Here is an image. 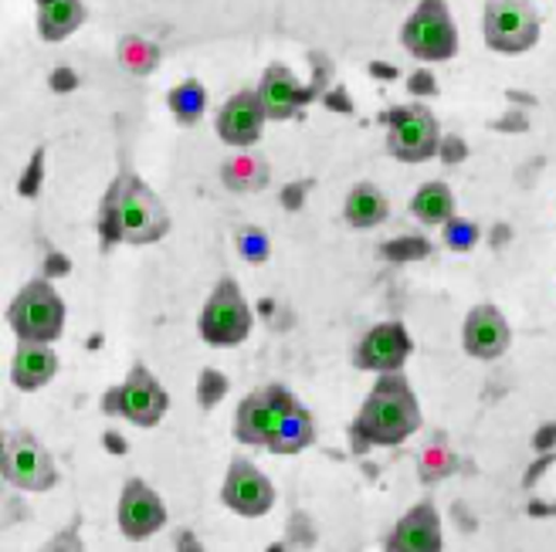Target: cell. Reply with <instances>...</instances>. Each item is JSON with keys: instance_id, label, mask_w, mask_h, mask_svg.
<instances>
[{"instance_id": "6da1fadb", "label": "cell", "mask_w": 556, "mask_h": 552, "mask_svg": "<svg viewBox=\"0 0 556 552\" xmlns=\"http://www.w3.org/2000/svg\"><path fill=\"white\" fill-rule=\"evenodd\" d=\"M96 231L105 247L156 244L170 234V210H166V204L156 197V190L143 177L123 167L113 177V183H109L105 197L99 204Z\"/></svg>"}, {"instance_id": "7a4b0ae2", "label": "cell", "mask_w": 556, "mask_h": 552, "mask_svg": "<svg viewBox=\"0 0 556 552\" xmlns=\"http://www.w3.org/2000/svg\"><path fill=\"white\" fill-rule=\"evenodd\" d=\"M421 431V403L404 373H380L364 407L350 424L353 451L364 454L370 448H397Z\"/></svg>"}, {"instance_id": "3957f363", "label": "cell", "mask_w": 556, "mask_h": 552, "mask_svg": "<svg viewBox=\"0 0 556 552\" xmlns=\"http://www.w3.org/2000/svg\"><path fill=\"white\" fill-rule=\"evenodd\" d=\"M65 298L48 279H31L8 306L11 333L27 343H59L65 333Z\"/></svg>"}, {"instance_id": "277c9868", "label": "cell", "mask_w": 556, "mask_h": 552, "mask_svg": "<svg viewBox=\"0 0 556 552\" xmlns=\"http://www.w3.org/2000/svg\"><path fill=\"white\" fill-rule=\"evenodd\" d=\"M401 44L410 59L425 65L452 62L458 54L462 38L448 0H421L401 27Z\"/></svg>"}, {"instance_id": "5b68a950", "label": "cell", "mask_w": 556, "mask_h": 552, "mask_svg": "<svg viewBox=\"0 0 556 552\" xmlns=\"http://www.w3.org/2000/svg\"><path fill=\"white\" fill-rule=\"evenodd\" d=\"M166 410H170V394L163 390V383L150 373V367L132 363L126 380L109 386L102 394V413L105 418H119L129 421L132 427H156Z\"/></svg>"}, {"instance_id": "8992f818", "label": "cell", "mask_w": 556, "mask_h": 552, "mask_svg": "<svg viewBox=\"0 0 556 552\" xmlns=\"http://www.w3.org/2000/svg\"><path fill=\"white\" fill-rule=\"evenodd\" d=\"M252 325H255V312L244 301L238 279H231V274L217 279L214 292L207 295L204 309L198 316V336L207 346L231 349V346H241L248 336H252Z\"/></svg>"}, {"instance_id": "52a82bcc", "label": "cell", "mask_w": 556, "mask_h": 552, "mask_svg": "<svg viewBox=\"0 0 556 552\" xmlns=\"http://www.w3.org/2000/svg\"><path fill=\"white\" fill-rule=\"evenodd\" d=\"M0 475L17 491H51L59 485V464L51 451L31 431H8L4 445H0Z\"/></svg>"}, {"instance_id": "ba28073f", "label": "cell", "mask_w": 556, "mask_h": 552, "mask_svg": "<svg viewBox=\"0 0 556 552\" xmlns=\"http://www.w3.org/2000/svg\"><path fill=\"white\" fill-rule=\"evenodd\" d=\"M543 21L533 0H485L482 38L495 54H526L536 48Z\"/></svg>"}, {"instance_id": "9c48e42d", "label": "cell", "mask_w": 556, "mask_h": 552, "mask_svg": "<svg viewBox=\"0 0 556 552\" xmlns=\"http://www.w3.org/2000/svg\"><path fill=\"white\" fill-rule=\"evenodd\" d=\"M387 153L401 163H428L441 153V126L425 105H397L383 116Z\"/></svg>"}, {"instance_id": "30bf717a", "label": "cell", "mask_w": 556, "mask_h": 552, "mask_svg": "<svg viewBox=\"0 0 556 552\" xmlns=\"http://www.w3.org/2000/svg\"><path fill=\"white\" fill-rule=\"evenodd\" d=\"M299 397L292 390H286L282 383H268L258 386V390L248 394L238 403L235 413V440L244 448H268V440L275 434V427L282 424V418L289 413V407Z\"/></svg>"}, {"instance_id": "8fae6325", "label": "cell", "mask_w": 556, "mask_h": 552, "mask_svg": "<svg viewBox=\"0 0 556 552\" xmlns=\"http://www.w3.org/2000/svg\"><path fill=\"white\" fill-rule=\"evenodd\" d=\"M414 352V339L404 322H377L359 336L353 349V367L364 373H401Z\"/></svg>"}, {"instance_id": "7c38bea8", "label": "cell", "mask_w": 556, "mask_h": 552, "mask_svg": "<svg viewBox=\"0 0 556 552\" xmlns=\"http://www.w3.org/2000/svg\"><path fill=\"white\" fill-rule=\"evenodd\" d=\"M220 502L241 518H262L275 505V485L258 464L248 458H231L225 485H220Z\"/></svg>"}, {"instance_id": "4fadbf2b", "label": "cell", "mask_w": 556, "mask_h": 552, "mask_svg": "<svg viewBox=\"0 0 556 552\" xmlns=\"http://www.w3.org/2000/svg\"><path fill=\"white\" fill-rule=\"evenodd\" d=\"M116 522L129 542H143L156 536L166 526V505L160 499V491L143 478H126L116 505Z\"/></svg>"}, {"instance_id": "5bb4252c", "label": "cell", "mask_w": 556, "mask_h": 552, "mask_svg": "<svg viewBox=\"0 0 556 552\" xmlns=\"http://www.w3.org/2000/svg\"><path fill=\"white\" fill-rule=\"evenodd\" d=\"M265 123H268V113H265V102H262L258 89L235 92L214 116L217 140L225 146H235V150L255 146L262 140V132H265Z\"/></svg>"}, {"instance_id": "9a60e30c", "label": "cell", "mask_w": 556, "mask_h": 552, "mask_svg": "<svg viewBox=\"0 0 556 552\" xmlns=\"http://www.w3.org/2000/svg\"><path fill=\"white\" fill-rule=\"evenodd\" d=\"M462 346H465V352L471 356V360L492 363V360H498V356L509 352L513 325L495 306H489V301H482V306H471L468 316H465V325H462Z\"/></svg>"}, {"instance_id": "2e32d148", "label": "cell", "mask_w": 556, "mask_h": 552, "mask_svg": "<svg viewBox=\"0 0 556 552\" xmlns=\"http://www.w3.org/2000/svg\"><path fill=\"white\" fill-rule=\"evenodd\" d=\"M258 95L265 102V113L271 123H286V119H295L302 105H309L316 99V89H305L302 81L282 65V62H271L265 72H262V81H258Z\"/></svg>"}, {"instance_id": "e0dca14e", "label": "cell", "mask_w": 556, "mask_h": 552, "mask_svg": "<svg viewBox=\"0 0 556 552\" xmlns=\"http://www.w3.org/2000/svg\"><path fill=\"white\" fill-rule=\"evenodd\" d=\"M387 552H441L444 549V529L434 502H417L383 542Z\"/></svg>"}, {"instance_id": "ac0fdd59", "label": "cell", "mask_w": 556, "mask_h": 552, "mask_svg": "<svg viewBox=\"0 0 556 552\" xmlns=\"http://www.w3.org/2000/svg\"><path fill=\"white\" fill-rule=\"evenodd\" d=\"M59 352L51 349V343H27L17 339L14 360H11V383L21 394H35L41 386H48L59 376Z\"/></svg>"}, {"instance_id": "d6986e66", "label": "cell", "mask_w": 556, "mask_h": 552, "mask_svg": "<svg viewBox=\"0 0 556 552\" xmlns=\"http://www.w3.org/2000/svg\"><path fill=\"white\" fill-rule=\"evenodd\" d=\"M89 21L86 0H38V35L48 44L72 38Z\"/></svg>"}, {"instance_id": "ffe728a7", "label": "cell", "mask_w": 556, "mask_h": 552, "mask_svg": "<svg viewBox=\"0 0 556 552\" xmlns=\"http://www.w3.org/2000/svg\"><path fill=\"white\" fill-rule=\"evenodd\" d=\"M387 217H391V201H387V193L377 190L374 183H356L350 193H346V204H343V220L356 231H374L380 224H387Z\"/></svg>"}, {"instance_id": "44dd1931", "label": "cell", "mask_w": 556, "mask_h": 552, "mask_svg": "<svg viewBox=\"0 0 556 552\" xmlns=\"http://www.w3.org/2000/svg\"><path fill=\"white\" fill-rule=\"evenodd\" d=\"M316 440V421H313V413L309 407H302L299 400L289 407V413L282 418V424L275 427L271 440H268V448L271 454L278 458H289V454H302L305 448H309Z\"/></svg>"}, {"instance_id": "7402d4cb", "label": "cell", "mask_w": 556, "mask_h": 552, "mask_svg": "<svg viewBox=\"0 0 556 552\" xmlns=\"http://www.w3.org/2000/svg\"><path fill=\"white\" fill-rule=\"evenodd\" d=\"M458 204H455V190L448 183L441 180H428L417 187V193L410 197V217L421 220V224L428 228H441L448 224V220L455 217Z\"/></svg>"}, {"instance_id": "603a6c76", "label": "cell", "mask_w": 556, "mask_h": 552, "mask_svg": "<svg viewBox=\"0 0 556 552\" xmlns=\"http://www.w3.org/2000/svg\"><path fill=\"white\" fill-rule=\"evenodd\" d=\"M207 89L201 86L198 78H187L180 86H174L166 92V108H170V116L180 123V126H198L201 116L207 113Z\"/></svg>"}, {"instance_id": "cb8c5ba5", "label": "cell", "mask_w": 556, "mask_h": 552, "mask_svg": "<svg viewBox=\"0 0 556 552\" xmlns=\"http://www.w3.org/2000/svg\"><path fill=\"white\" fill-rule=\"evenodd\" d=\"M220 180H225V187H231L235 193H255L268 183V163L262 156L241 153L238 159H231L228 167L220 170Z\"/></svg>"}, {"instance_id": "d4e9b609", "label": "cell", "mask_w": 556, "mask_h": 552, "mask_svg": "<svg viewBox=\"0 0 556 552\" xmlns=\"http://www.w3.org/2000/svg\"><path fill=\"white\" fill-rule=\"evenodd\" d=\"M119 65L129 72V75H150V72H156V65H160V48L153 44V41H147V38H139V35H129V38H123L119 41Z\"/></svg>"}, {"instance_id": "484cf974", "label": "cell", "mask_w": 556, "mask_h": 552, "mask_svg": "<svg viewBox=\"0 0 556 552\" xmlns=\"http://www.w3.org/2000/svg\"><path fill=\"white\" fill-rule=\"evenodd\" d=\"M441 238H444V247H448V252H455V255H465V252H471V247L479 244V228L471 224L468 217H452L448 224H441Z\"/></svg>"}, {"instance_id": "4316f807", "label": "cell", "mask_w": 556, "mask_h": 552, "mask_svg": "<svg viewBox=\"0 0 556 552\" xmlns=\"http://www.w3.org/2000/svg\"><path fill=\"white\" fill-rule=\"evenodd\" d=\"M228 390H231V383H228L225 373L214 370V367L201 370V376H198V403H201L204 410L217 407L220 400L228 397Z\"/></svg>"}, {"instance_id": "83f0119b", "label": "cell", "mask_w": 556, "mask_h": 552, "mask_svg": "<svg viewBox=\"0 0 556 552\" xmlns=\"http://www.w3.org/2000/svg\"><path fill=\"white\" fill-rule=\"evenodd\" d=\"M238 252H241V258L248 261V265H262V261H268V234L265 231H258V228H241L238 231Z\"/></svg>"}, {"instance_id": "f1b7e54d", "label": "cell", "mask_w": 556, "mask_h": 552, "mask_svg": "<svg viewBox=\"0 0 556 552\" xmlns=\"http://www.w3.org/2000/svg\"><path fill=\"white\" fill-rule=\"evenodd\" d=\"M38 177H41V153H35L31 170H27V177L21 180V193H24V197H35V183H38Z\"/></svg>"}, {"instance_id": "f546056e", "label": "cell", "mask_w": 556, "mask_h": 552, "mask_svg": "<svg viewBox=\"0 0 556 552\" xmlns=\"http://www.w3.org/2000/svg\"><path fill=\"white\" fill-rule=\"evenodd\" d=\"M431 75L428 72H417V75H410V81H407V89L410 92H434V86H431Z\"/></svg>"}]
</instances>
